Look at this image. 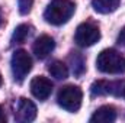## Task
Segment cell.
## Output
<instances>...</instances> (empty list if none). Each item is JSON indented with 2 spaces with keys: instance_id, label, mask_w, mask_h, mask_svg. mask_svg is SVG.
<instances>
[{
  "instance_id": "obj_18",
  "label": "cell",
  "mask_w": 125,
  "mask_h": 123,
  "mask_svg": "<svg viewBox=\"0 0 125 123\" xmlns=\"http://www.w3.org/2000/svg\"><path fill=\"white\" fill-rule=\"evenodd\" d=\"M1 83H3V80H1V74H0V86H1Z\"/></svg>"
},
{
  "instance_id": "obj_10",
  "label": "cell",
  "mask_w": 125,
  "mask_h": 123,
  "mask_svg": "<svg viewBox=\"0 0 125 123\" xmlns=\"http://www.w3.org/2000/svg\"><path fill=\"white\" fill-rule=\"evenodd\" d=\"M116 119V110L114 106H102L99 107L90 117L92 123H112Z\"/></svg>"
},
{
  "instance_id": "obj_17",
  "label": "cell",
  "mask_w": 125,
  "mask_h": 123,
  "mask_svg": "<svg viewBox=\"0 0 125 123\" xmlns=\"http://www.w3.org/2000/svg\"><path fill=\"white\" fill-rule=\"evenodd\" d=\"M1 23H3V12L0 9V26H1Z\"/></svg>"
},
{
  "instance_id": "obj_3",
  "label": "cell",
  "mask_w": 125,
  "mask_h": 123,
  "mask_svg": "<svg viewBox=\"0 0 125 123\" xmlns=\"http://www.w3.org/2000/svg\"><path fill=\"white\" fill-rule=\"evenodd\" d=\"M82 100H83V91L80 90V87L68 84L61 87V90L58 91L57 96V101L60 104V107H62L67 112H77L82 106Z\"/></svg>"
},
{
  "instance_id": "obj_4",
  "label": "cell",
  "mask_w": 125,
  "mask_h": 123,
  "mask_svg": "<svg viewBox=\"0 0 125 123\" xmlns=\"http://www.w3.org/2000/svg\"><path fill=\"white\" fill-rule=\"evenodd\" d=\"M10 65H12V72H13L15 81L16 83H22L25 80V77L31 72L32 60L25 49H16L13 52V55H12Z\"/></svg>"
},
{
  "instance_id": "obj_16",
  "label": "cell",
  "mask_w": 125,
  "mask_h": 123,
  "mask_svg": "<svg viewBox=\"0 0 125 123\" xmlns=\"http://www.w3.org/2000/svg\"><path fill=\"white\" fill-rule=\"evenodd\" d=\"M0 123H6V114H4L1 106H0Z\"/></svg>"
},
{
  "instance_id": "obj_7",
  "label": "cell",
  "mask_w": 125,
  "mask_h": 123,
  "mask_svg": "<svg viewBox=\"0 0 125 123\" xmlns=\"http://www.w3.org/2000/svg\"><path fill=\"white\" fill-rule=\"evenodd\" d=\"M15 117H16L18 122H22V123L33 122L35 117H36V106L33 104V101H31L29 98L22 97L19 100V103H18Z\"/></svg>"
},
{
  "instance_id": "obj_15",
  "label": "cell",
  "mask_w": 125,
  "mask_h": 123,
  "mask_svg": "<svg viewBox=\"0 0 125 123\" xmlns=\"http://www.w3.org/2000/svg\"><path fill=\"white\" fill-rule=\"evenodd\" d=\"M118 44L125 46V28L119 32V35H118Z\"/></svg>"
},
{
  "instance_id": "obj_19",
  "label": "cell",
  "mask_w": 125,
  "mask_h": 123,
  "mask_svg": "<svg viewBox=\"0 0 125 123\" xmlns=\"http://www.w3.org/2000/svg\"><path fill=\"white\" fill-rule=\"evenodd\" d=\"M124 97H125V88H124Z\"/></svg>"
},
{
  "instance_id": "obj_5",
  "label": "cell",
  "mask_w": 125,
  "mask_h": 123,
  "mask_svg": "<svg viewBox=\"0 0 125 123\" xmlns=\"http://www.w3.org/2000/svg\"><path fill=\"white\" fill-rule=\"evenodd\" d=\"M99 39H100V31L92 22H83V23H80L77 26V29H76V33H74V41L82 48L92 46Z\"/></svg>"
},
{
  "instance_id": "obj_2",
  "label": "cell",
  "mask_w": 125,
  "mask_h": 123,
  "mask_svg": "<svg viewBox=\"0 0 125 123\" xmlns=\"http://www.w3.org/2000/svg\"><path fill=\"white\" fill-rule=\"evenodd\" d=\"M96 68L103 74H122L125 72V57L112 48L103 49L96 58Z\"/></svg>"
},
{
  "instance_id": "obj_13",
  "label": "cell",
  "mask_w": 125,
  "mask_h": 123,
  "mask_svg": "<svg viewBox=\"0 0 125 123\" xmlns=\"http://www.w3.org/2000/svg\"><path fill=\"white\" fill-rule=\"evenodd\" d=\"M29 35H31V26H29V25L22 23V25L16 26V29L13 31V35H12V42H13V44H23V42L28 39V36H29Z\"/></svg>"
},
{
  "instance_id": "obj_1",
  "label": "cell",
  "mask_w": 125,
  "mask_h": 123,
  "mask_svg": "<svg viewBox=\"0 0 125 123\" xmlns=\"http://www.w3.org/2000/svg\"><path fill=\"white\" fill-rule=\"evenodd\" d=\"M74 10L76 4L71 0H52L44 12V19L51 25L60 26L70 20Z\"/></svg>"
},
{
  "instance_id": "obj_8",
  "label": "cell",
  "mask_w": 125,
  "mask_h": 123,
  "mask_svg": "<svg viewBox=\"0 0 125 123\" xmlns=\"http://www.w3.org/2000/svg\"><path fill=\"white\" fill-rule=\"evenodd\" d=\"M54 46H55V42L51 36L48 35H42L39 38L35 39L33 45H32V51L35 54L36 58L39 60H45L52 51H54Z\"/></svg>"
},
{
  "instance_id": "obj_12",
  "label": "cell",
  "mask_w": 125,
  "mask_h": 123,
  "mask_svg": "<svg viewBox=\"0 0 125 123\" xmlns=\"http://www.w3.org/2000/svg\"><path fill=\"white\" fill-rule=\"evenodd\" d=\"M48 71H50V74H51L54 78H57V80H64V78H67V75H68V68H67V65L61 61L51 62L50 67H48Z\"/></svg>"
},
{
  "instance_id": "obj_9",
  "label": "cell",
  "mask_w": 125,
  "mask_h": 123,
  "mask_svg": "<svg viewBox=\"0 0 125 123\" xmlns=\"http://www.w3.org/2000/svg\"><path fill=\"white\" fill-rule=\"evenodd\" d=\"M121 83L119 81H96L92 84L90 91L93 96H105V94H114L118 96L121 93Z\"/></svg>"
},
{
  "instance_id": "obj_11",
  "label": "cell",
  "mask_w": 125,
  "mask_h": 123,
  "mask_svg": "<svg viewBox=\"0 0 125 123\" xmlns=\"http://www.w3.org/2000/svg\"><path fill=\"white\" fill-rule=\"evenodd\" d=\"M119 1L121 0H92V6H93L94 12L100 15H108L118 9Z\"/></svg>"
},
{
  "instance_id": "obj_14",
  "label": "cell",
  "mask_w": 125,
  "mask_h": 123,
  "mask_svg": "<svg viewBox=\"0 0 125 123\" xmlns=\"http://www.w3.org/2000/svg\"><path fill=\"white\" fill-rule=\"evenodd\" d=\"M33 0H19V12L21 15H28L32 9Z\"/></svg>"
},
{
  "instance_id": "obj_6",
  "label": "cell",
  "mask_w": 125,
  "mask_h": 123,
  "mask_svg": "<svg viewBox=\"0 0 125 123\" xmlns=\"http://www.w3.org/2000/svg\"><path fill=\"white\" fill-rule=\"evenodd\" d=\"M31 93L38 100H47L52 93V83L44 75H38L31 81Z\"/></svg>"
}]
</instances>
